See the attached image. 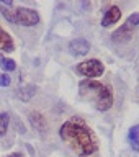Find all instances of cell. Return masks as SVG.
Here are the masks:
<instances>
[{"mask_svg":"<svg viewBox=\"0 0 139 157\" xmlns=\"http://www.w3.org/2000/svg\"><path fill=\"white\" fill-rule=\"evenodd\" d=\"M59 136L79 155H92L98 149V141L92 128L80 118H71L59 128Z\"/></svg>","mask_w":139,"mask_h":157,"instance_id":"obj_1","label":"cell"},{"mask_svg":"<svg viewBox=\"0 0 139 157\" xmlns=\"http://www.w3.org/2000/svg\"><path fill=\"white\" fill-rule=\"evenodd\" d=\"M79 95L83 101L92 103L98 111H108L113 106V90L110 85L92 80V78H83L79 83Z\"/></svg>","mask_w":139,"mask_h":157,"instance_id":"obj_2","label":"cell"},{"mask_svg":"<svg viewBox=\"0 0 139 157\" xmlns=\"http://www.w3.org/2000/svg\"><path fill=\"white\" fill-rule=\"evenodd\" d=\"M75 71H77L79 75L92 78V80H93L95 77L103 75V72H105V66H103V62L98 61V59H88V61H83L80 64H77Z\"/></svg>","mask_w":139,"mask_h":157,"instance_id":"obj_3","label":"cell"},{"mask_svg":"<svg viewBox=\"0 0 139 157\" xmlns=\"http://www.w3.org/2000/svg\"><path fill=\"white\" fill-rule=\"evenodd\" d=\"M13 17H15V23L21 25V26H34L41 20L36 10L26 8V7H17L13 10Z\"/></svg>","mask_w":139,"mask_h":157,"instance_id":"obj_4","label":"cell"},{"mask_svg":"<svg viewBox=\"0 0 139 157\" xmlns=\"http://www.w3.org/2000/svg\"><path fill=\"white\" fill-rule=\"evenodd\" d=\"M134 29H136V28L133 26L131 23L126 21L123 26H120L115 33L111 34V39H113L115 43H126V41H129V39H131L133 33H134Z\"/></svg>","mask_w":139,"mask_h":157,"instance_id":"obj_5","label":"cell"},{"mask_svg":"<svg viewBox=\"0 0 139 157\" xmlns=\"http://www.w3.org/2000/svg\"><path fill=\"white\" fill-rule=\"evenodd\" d=\"M69 51L74 56H85L90 51V43L83 38H77V39H72L69 43Z\"/></svg>","mask_w":139,"mask_h":157,"instance_id":"obj_6","label":"cell"},{"mask_svg":"<svg viewBox=\"0 0 139 157\" xmlns=\"http://www.w3.org/2000/svg\"><path fill=\"white\" fill-rule=\"evenodd\" d=\"M121 18V10L116 7V5H111L110 8L103 13V18H102V26L103 28H108L111 25H115L116 21H120Z\"/></svg>","mask_w":139,"mask_h":157,"instance_id":"obj_7","label":"cell"},{"mask_svg":"<svg viewBox=\"0 0 139 157\" xmlns=\"http://www.w3.org/2000/svg\"><path fill=\"white\" fill-rule=\"evenodd\" d=\"M0 51H3V52H13L15 51L13 38L2 26H0Z\"/></svg>","mask_w":139,"mask_h":157,"instance_id":"obj_8","label":"cell"},{"mask_svg":"<svg viewBox=\"0 0 139 157\" xmlns=\"http://www.w3.org/2000/svg\"><path fill=\"white\" fill-rule=\"evenodd\" d=\"M29 123H31V126L34 128V129H38L41 132H44L48 129L46 120H44V116L41 115V113H38V111H31V113H29Z\"/></svg>","mask_w":139,"mask_h":157,"instance_id":"obj_9","label":"cell"},{"mask_svg":"<svg viewBox=\"0 0 139 157\" xmlns=\"http://www.w3.org/2000/svg\"><path fill=\"white\" fill-rule=\"evenodd\" d=\"M128 141H129V146L134 152H139V124H134L129 128L128 131Z\"/></svg>","mask_w":139,"mask_h":157,"instance_id":"obj_10","label":"cell"},{"mask_svg":"<svg viewBox=\"0 0 139 157\" xmlns=\"http://www.w3.org/2000/svg\"><path fill=\"white\" fill-rule=\"evenodd\" d=\"M34 93H36V87H34V85H25V87H21L18 90V97H20V100L28 101Z\"/></svg>","mask_w":139,"mask_h":157,"instance_id":"obj_11","label":"cell"},{"mask_svg":"<svg viewBox=\"0 0 139 157\" xmlns=\"http://www.w3.org/2000/svg\"><path fill=\"white\" fill-rule=\"evenodd\" d=\"M0 69H3V71H7V72H13L15 69H17V62H15L13 59L0 54Z\"/></svg>","mask_w":139,"mask_h":157,"instance_id":"obj_12","label":"cell"},{"mask_svg":"<svg viewBox=\"0 0 139 157\" xmlns=\"http://www.w3.org/2000/svg\"><path fill=\"white\" fill-rule=\"evenodd\" d=\"M10 126V116L7 113H0V136H5Z\"/></svg>","mask_w":139,"mask_h":157,"instance_id":"obj_13","label":"cell"},{"mask_svg":"<svg viewBox=\"0 0 139 157\" xmlns=\"http://www.w3.org/2000/svg\"><path fill=\"white\" fill-rule=\"evenodd\" d=\"M0 13H2V17L7 20L8 23H15V17H13V10L7 8L5 5H0Z\"/></svg>","mask_w":139,"mask_h":157,"instance_id":"obj_14","label":"cell"},{"mask_svg":"<svg viewBox=\"0 0 139 157\" xmlns=\"http://www.w3.org/2000/svg\"><path fill=\"white\" fill-rule=\"evenodd\" d=\"M10 83H12V78H10L7 74L0 72V87H8Z\"/></svg>","mask_w":139,"mask_h":157,"instance_id":"obj_15","label":"cell"},{"mask_svg":"<svg viewBox=\"0 0 139 157\" xmlns=\"http://www.w3.org/2000/svg\"><path fill=\"white\" fill-rule=\"evenodd\" d=\"M126 21H128V23H131L134 28H137V26H139V13H133L131 17L126 20Z\"/></svg>","mask_w":139,"mask_h":157,"instance_id":"obj_16","label":"cell"},{"mask_svg":"<svg viewBox=\"0 0 139 157\" xmlns=\"http://www.w3.org/2000/svg\"><path fill=\"white\" fill-rule=\"evenodd\" d=\"M5 157H25L21 152H12V154H8V155H5Z\"/></svg>","mask_w":139,"mask_h":157,"instance_id":"obj_17","label":"cell"}]
</instances>
